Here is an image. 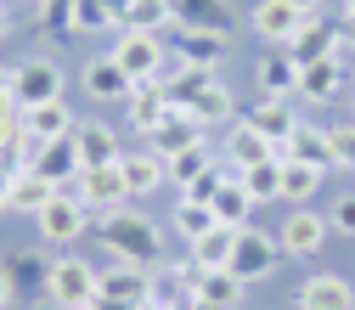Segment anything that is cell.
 I'll list each match as a JSON object with an SVG mask.
<instances>
[{"label":"cell","mask_w":355,"mask_h":310,"mask_svg":"<svg viewBox=\"0 0 355 310\" xmlns=\"http://www.w3.org/2000/svg\"><path fill=\"white\" fill-rule=\"evenodd\" d=\"M96 237H102V248H107L113 259L147 265V271L169 265V259H164V232H158V220L141 214L136 203H124V209H113V214H96Z\"/></svg>","instance_id":"6da1fadb"},{"label":"cell","mask_w":355,"mask_h":310,"mask_svg":"<svg viewBox=\"0 0 355 310\" xmlns=\"http://www.w3.org/2000/svg\"><path fill=\"white\" fill-rule=\"evenodd\" d=\"M164 91H169V107L192 113L203 130H209V124H232V119H237L232 85H220V74H209V68H175V74L164 79Z\"/></svg>","instance_id":"7a4b0ae2"},{"label":"cell","mask_w":355,"mask_h":310,"mask_svg":"<svg viewBox=\"0 0 355 310\" xmlns=\"http://www.w3.org/2000/svg\"><path fill=\"white\" fill-rule=\"evenodd\" d=\"M46 299H51V310H91V304L102 299V265L79 259V254H62V259H51Z\"/></svg>","instance_id":"3957f363"},{"label":"cell","mask_w":355,"mask_h":310,"mask_svg":"<svg viewBox=\"0 0 355 310\" xmlns=\"http://www.w3.org/2000/svg\"><path fill=\"white\" fill-rule=\"evenodd\" d=\"M68 198H79L91 214H113L130 203V187H124V169L119 164H102V169H79L73 181H62Z\"/></svg>","instance_id":"277c9868"},{"label":"cell","mask_w":355,"mask_h":310,"mask_svg":"<svg viewBox=\"0 0 355 310\" xmlns=\"http://www.w3.org/2000/svg\"><path fill=\"white\" fill-rule=\"evenodd\" d=\"M91 220H96V214L85 209L79 198H68V192H57V198H51L46 209L34 214V226H40V237H46L51 248H73V243H79L85 232H91Z\"/></svg>","instance_id":"5b68a950"},{"label":"cell","mask_w":355,"mask_h":310,"mask_svg":"<svg viewBox=\"0 0 355 310\" xmlns=\"http://www.w3.org/2000/svg\"><path fill=\"white\" fill-rule=\"evenodd\" d=\"M164 34H119V46H113V62L130 74V85H147V79H164Z\"/></svg>","instance_id":"8992f818"},{"label":"cell","mask_w":355,"mask_h":310,"mask_svg":"<svg viewBox=\"0 0 355 310\" xmlns=\"http://www.w3.org/2000/svg\"><path fill=\"white\" fill-rule=\"evenodd\" d=\"M164 46L175 51V62H181V68H209V74H220V62H226V51H232V40H226V34H203V28H169Z\"/></svg>","instance_id":"52a82bcc"},{"label":"cell","mask_w":355,"mask_h":310,"mask_svg":"<svg viewBox=\"0 0 355 310\" xmlns=\"http://www.w3.org/2000/svg\"><path fill=\"white\" fill-rule=\"evenodd\" d=\"M12 96L17 107H40V102H57L62 96V68L51 57H28L12 68Z\"/></svg>","instance_id":"ba28073f"},{"label":"cell","mask_w":355,"mask_h":310,"mask_svg":"<svg viewBox=\"0 0 355 310\" xmlns=\"http://www.w3.org/2000/svg\"><path fill=\"white\" fill-rule=\"evenodd\" d=\"M277 254H282V248H277V237H265L259 226H243L226 271H232L237 282H259V277H271V271H277Z\"/></svg>","instance_id":"9c48e42d"},{"label":"cell","mask_w":355,"mask_h":310,"mask_svg":"<svg viewBox=\"0 0 355 310\" xmlns=\"http://www.w3.org/2000/svg\"><path fill=\"white\" fill-rule=\"evenodd\" d=\"M271 158H282V147L271 136H259V130L237 113L232 130H226V153H220V164H226V169H254V164H271Z\"/></svg>","instance_id":"30bf717a"},{"label":"cell","mask_w":355,"mask_h":310,"mask_svg":"<svg viewBox=\"0 0 355 310\" xmlns=\"http://www.w3.org/2000/svg\"><path fill=\"white\" fill-rule=\"evenodd\" d=\"M181 271H187L192 293H198L209 310H237V304H243V288H248V282H237L226 265H220V271H209V265H198V259H181Z\"/></svg>","instance_id":"8fae6325"},{"label":"cell","mask_w":355,"mask_h":310,"mask_svg":"<svg viewBox=\"0 0 355 310\" xmlns=\"http://www.w3.org/2000/svg\"><path fill=\"white\" fill-rule=\"evenodd\" d=\"M327 232H333L327 214H316V209H293V214L282 220V232H277V248L293 254V259H310V254H322Z\"/></svg>","instance_id":"7c38bea8"},{"label":"cell","mask_w":355,"mask_h":310,"mask_svg":"<svg viewBox=\"0 0 355 310\" xmlns=\"http://www.w3.org/2000/svg\"><path fill=\"white\" fill-rule=\"evenodd\" d=\"M338 23H327V17H310L293 40H288V57H293V68H316V62H327V57H338Z\"/></svg>","instance_id":"4fadbf2b"},{"label":"cell","mask_w":355,"mask_h":310,"mask_svg":"<svg viewBox=\"0 0 355 310\" xmlns=\"http://www.w3.org/2000/svg\"><path fill=\"white\" fill-rule=\"evenodd\" d=\"M169 12H175V28H203V34H226V40L237 28L232 0H169Z\"/></svg>","instance_id":"5bb4252c"},{"label":"cell","mask_w":355,"mask_h":310,"mask_svg":"<svg viewBox=\"0 0 355 310\" xmlns=\"http://www.w3.org/2000/svg\"><path fill=\"white\" fill-rule=\"evenodd\" d=\"M169 113H175V107H169L164 79H147V85H136V91L124 96V124H130V130H141V136H153V130H158Z\"/></svg>","instance_id":"9a60e30c"},{"label":"cell","mask_w":355,"mask_h":310,"mask_svg":"<svg viewBox=\"0 0 355 310\" xmlns=\"http://www.w3.org/2000/svg\"><path fill=\"white\" fill-rule=\"evenodd\" d=\"M248 23H254V34L265 40V46H277V51H288V40H293V34H299V28L310 23V17H304V12H293L288 0H259Z\"/></svg>","instance_id":"2e32d148"},{"label":"cell","mask_w":355,"mask_h":310,"mask_svg":"<svg viewBox=\"0 0 355 310\" xmlns=\"http://www.w3.org/2000/svg\"><path fill=\"white\" fill-rule=\"evenodd\" d=\"M73 147H79V169H102V164H119V158H124L119 130H113V124H102V119L73 124Z\"/></svg>","instance_id":"e0dca14e"},{"label":"cell","mask_w":355,"mask_h":310,"mask_svg":"<svg viewBox=\"0 0 355 310\" xmlns=\"http://www.w3.org/2000/svg\"><path fill=\"white\" fill-rule=\"evenodd\" d=\"M102 299H119V304H147V299H153V271H147V265H130V259L102 265Z\"/></svg>","instance_id":"ac0fdd59"},{"label":"cell","mask_w":355,"mask_h":310,"mask_svg":"<svg viewBox=\"0 0 355 310\" xmlns=\"http://www.w3.org/2000/svg\"><path fill=\"white\" fill-rule=\"evenodd\" d=\"M282 158L288 164H310V169H333V147H327V124H310V119H299L293 124V136L282 141Z\"/></svg>","instance_id":"d6986e66"},{"label":"cell","mask_w":355,"mask_h":310,"mask_svg":"<svg viewBox=\"0 0 355 310\" xmlns=\"http://www.w3.org/2000/svg\"><path fill=\"white\" fill-rule=\"evenodd\" d=\"M198 141H203V124H198L192 113H181V107H175V113L153 130V136H147V147H153L164 164H169V158H181V153H187V147H198Z\"/></svg>","instance_id":"ffe728a7"},{"label":"cell","mask_w":355,"mask_h":310,"mask_svg":"<svg viewBox=\"0 0 355 310\" xmlns=\"http://www.w3.org/2000/svg\"><path fill=\"white\" fill-rule=\"evenodd\" d=\"M119 169H124V187H130V203L136 198H153L164 181H169V164L153 153V147H141V153H124L119 158Z\"/></svg>","instance_id":"44dd1931"},{"label":"cell","mask_w":355,"mask_h":310,"mask_svg":"<svg viewBox=\"0 0 355 310\" xmlns=\"http://www.w3.org/2000/svg\"><path fill=\"white\" fill-rule=\"evenodd\" d=\"M130 91H136V85H130V74L113 62V51L85 62V96H91V102H119V107H124Z\"/></svg>","instance_id":"7402d4cb"},{"label":"cell","mask_w":355,"mask_h":310,"mask_svg":"<svg viewBox=\"0 0 355 310\" xmlns=\"http://www.w3.org/2000/svg\"><path fill=\"white\" fill-rule=\"evenodd\" d=\"M293 96L310 102V107L338 102V96H344V62L327 57V62H316V68H299V91H293Z\"/></svg>","instance_id":"603a6c76"},{"label":"cell","mask_w":355,"mask_h":310,"mask_svg":"<svg viewBox=\"0 0 355 310\" xmlns=\"http://www.w3.org/2000/svg\"><path fill=\"white\" fill-rule=\"evenodd\" d=\"M57 192H62V187L46 181L40 169H17V175H12V192H6V214H28V220H34Z\"/></svg>","instance_id":"cb8c5ba5"},{"label":"cell","mask_w":355,"mask_h":310,"mask_svg":"<svg viewBox=\"0 0 355 310\" xmlns=\"http://www.w3.org/2000/svg\"><path fill=\"white\" fill-rule=\"evenodd\" d=\"M293 304H299V310H355V288H349L344 277L322 271V277L299 282V299H293Z\"/></svg>","instance_id":"d4e9b609"},{"label":"cell","mask_w":355,"mask_h":310,"mask_svg":"<svg viewBox=\"0 0 355 310\" xmlns=\"http://www.w3.org/2000/svg\"><path fill=\"white\" fill-rule=\"evenodd\" d=\"M243 119L259 130V136H271L277 147L293 136V124H299V113H293V96H259V102H254Z\"/></svg>","instance_id":"484cf974"},{"label":"cell","mask_w":355,"mask_h":310,"mask_svg":"<svg viewBox=\"0 0 355 310\" xmlns=\"http://www.w3.org/2000/svg\"><path fill=\"white\" fill-rule=\"evenodd\" d=\"M34 169L40 175H46V181H73V175H79V147H73V130H68V136H57V141H46V147H40V158H34Z\"/></svg>","instance_id":"4316f807"},{"label":"cell","mask_w":355,"mask_h":310,"mask_svg":"<svg viewBox=\"0 0 355 310\" xmlns=\"http://www.w3.org/2000/svg\"><path fill=\"white\" fill-rule=\"evenodd\" d=\"M169 34L175 28V12H169V0H130V12L119 17V34Z\"/></svg>","instance_id":"83f0119b"},{"label":"cell","mask_w":355,"mask_h":310,"mask_svg":"<svg viewBox=\"0 0 355 310\" xmlns=\"http://www.w3.org/2000/svg\"><path fill=\"white\" fill-rule=\"evenodd\" d=\"M254 209H259V203L248 198V187L237 181V169H232V181L220 187V198H214V220H220V226H248Z\"/></svg>","instance_id":"f1b7e54d"},{"label":"cell","mask_w":355,"mask_h":310,"mask_svg":"<svg viewBox=\"0 0 355 310\" xmlns=\"http://www.w3.org/2000/svg\"><path fill=\"white\" fill-rule=\"evenodd\" d=\"M23 130H34V136L57 141V136H68V130H73V113H68L62 96H57V102H40V107H23Z\"/></svg>","instance_id":"f546056e"},{"label":"cell","mask_w":355,"mask_h":310,"mask_svg":"<svg viewBox=\"0 0 355 310\" xmlns=\"http://www.w3.org/2000/svg\"><path fill=\"white\" fill-rule=\"evenodd\" d=\"M237 232H243V226H214V232H203V237L192 243V259H198V265H209V271H220V265H232Z\"/></svg>","instance_id":"4dcf8cb0"},{"label":"cell","mask_w":355,"mask_h":310,"mask_svg":"<svg viewBox=\"0 0 355 310\" xmlns=\"http://www.w3.org/2000/svg\"><path fill=\"white\" fill-rule=\"evenodd\" d=\"M237 181L248 187V198H254V203H277V198H282V158L254 164V169H237Z\"/></svg>","instance_id":"1f68e13d"},{"label":"cell","mask_w":355,"mask_h":310,"mask_svg":"<svg viewBox=\"0 0 355 310\" xmlns=\"http://www.w3.org/2000/svg\"><path fill=\"white\" fill-rule=\"evenodd\" d=\"M259 85H265V96H293V91H299L293 57H288V51H271V57L259 62Z\"/></svg>","instance_id":"d6a6232c"},{"label":"cell","mask_w":355,"mask_h":310,"mask_svg":"<svg viewBox=\"0 0 355 310\" xmlns=\"http://www.w3.org/2000/svg\"><path fill=\"white\" fill-rule=\"evenodd\" d=\"M316 187H322V169H310V164H288V158H282V198H288L293 209H304L310 198H316Z\"/></svg>","instance_id":"836d02e7"},{"label":"cell","mask_w":355,"mask_h":310,"mask_svg":"<svg viewBox=\"0 0 355 310\" xmlns=\"http://www.w3.org/2000/svg\"><path fill=\"white\" fill-rule=\"evenodd\" d=\"M214 226H220V220H214V209H209V203H187V198L175 203V232H181L187 243H198V237H203V232H214Z\"/></svg>","instance_id":"e575fe53"},{"label":"cell","mask_w":355,"mask_h":310,"mask_svg":"<svg viewBox=\"0 0 355 310\" xmlns=\"http://www.w3.org/2000/svg\"><path fill=\"white\" fill-rule=\"evenodd\" d=\"M226 181H232V169H226V164H209L203 175H192V181L181 187V198H187V203H209V209H214V198H220V187H226Z\"/></svg>","instance_id":"d590c367"},{"label":"cell","mask_w":355,"mask_h":310,"mask_svg":"<svg viewBox=\"0 0 355 310\" xmlns=\"http://www.w3.org/2000/svg\"><path fill=\"white\" fill-rule=\"evenodd\" d=\"M102 28H119L107 0H73V34H102Z\"/></svg>","instance_id":"8d00e7d4"},{"label":"cell","mask_w":355,"mask_h":310,"mask_svg":"<svg viewBox=\"0 0 355 310\" xmlns=\"http://www.w3.org/2000/svg\"><path fill=\"white\" fill-rule=\"evenodd\" d=\"M209 164H220V158H214V153H209V147L198 141V147H187L181 158H169V181H175V187H187V181H192V175H203Z\"/></svg>","instance_id":"74e56055"},{"label":"cell","mask_w":355,"mask_h":310,"mask_svg":"<svg viewBox=\"0 0 355 310\" xmlns=\"http://www.w3.org/2000/svg\"><path fill=\"white\" fill-rule=\"evenodd\" d=\"M327 147H333V169L355 175V119L349 124H327Z\"/></svg>","instance_id":"f35d334b"},{"label":"cell","mask_w":355,"mask_h":310,"mask_svg":"<svg viewBox=\"0 0 355 310\" xmlns=\"http://www.w3.org/2000/svg\"><path fill=\"white\" fill-rule=\"evenodd\" d=\"M34 17H40V28H51V34H73V0H40Z\"/></svg>","instance_id":"ab89813d"},{"label":"cell","mask_w":355,"mask_h":310,"mask_svg":"<svg viewBox=\"0 0 355 310\" xmlns=\"http://www.w3.org/2000/svg\"><path fill=\"white\" fill-rule=\"evenodd\" d=\"M327 226H333L338 237H355V192H338V198L327 203Z\"/></svg>","instance_id":"60d3db41"},{"label":"cell","mask_w":355,"mask_h":310,"mask_svg":"<svg viewBox=\"0 0 355 310\" xmlns=\"http://www.w3.org/2000/svg\"><path fill=\"white\" fill-rule=\"evenodd\" d=\"M12 293H17V282H12V271H6V265H0V310L12 304Z\"/></svg>","instance_id":"b9f144b4"},{"label":"cell","mask_w":355,"mask_h":310,"mask_svg":"<svg viewBox=\"0 0 355 310\" xmlns=\"http://www.w3.org/2000/svg\"><path fill=\"white\" fill-rule=\"evenodd\" d=\"M293 12H304V17H322V0H288Z\"/></svg>","instance_id":"7bdbcfd3"},{"label":"cell","mask_w":355,"mask_h":310,"mask_svg":"<svg viewBox=\"0 0 355 310\" xmlns=\"http://www.w3.org/2000/svg\"><path fill=\"white\" fill-rule=\"evenodd\" d=\"M0 102H12V68L0 62Z\"/></svg>","instance_id":"ee69618b"},{"label":"cell","mask_w":355,"mask_h":310,"mask_svg":"<svg viewBox=\"0 0 355 310\" xmlns=\"http://www.w3.org/2000/svg\"><path fill=\"white\" fill-rule=\"evenodd\" d=\"M91 310H147V304H119V299H96Z\"/></svg>","instance_id":"f6af8a7d"},{"label":"cell","mask_w":355,"mask_h":310,"mask_svg":"<svg viewBox=\"0 0 355 310\" xmlns=\"http://www.w3.org/2000/svg\"><path fill=\"white\" fill-rule=\"evenodd\" d=\"M6 192H12V175L0 169V214H6Z\"/></svg>","instance_id":"bcb514c9"},{"label":"cell","mask_w":355,"mask_h":310,"mask_svg":"<svg viewBox=\"0 0 355 310\" xmlns=\"http://www.w3.org/2000/svg\"><path fill=\"white\" fill-rule=\"evenodd\" d=\"M344 46L355 51V17H344Z\"/></svg>","instance_id":"7dc6e473"},{"label":"cell","mask_w":355,"mask_h":310,"mask_svg":"<svg viewBox=\"0 0 355 310\" xmlns=\"http://www.w3.org/2000/svg\"><path fill=\"white\" fill-rule=\"evenodd\" d=\"M12 34V17H6V6H0V40H6Z\"/></svg>","instance_id":"c3c4849f"},{"label":"cell","mask_w":355,"mask_h":310,"mask_svg":"<svg viewBox=\"0 0 355 310\" xmlns=\"http://www.w3.org/2000/svg\"><path fill=\"white\" fill-rule=\"evenodd\" d=\"M107 6H113V17H124V12H130V0H107Z\"/></svg>","instance_id":"681fc988"},{"label":"cell","mask_w":355,"mask_h":310,"mask_svg":"<svg viewBox=\"0 0 355 310\" xmlns=\"http://www.w3.org/2000/svg\"><path fill=\"white\" fill-rule=\"evenodd\" d=\"M344 17H355V0H344Z\"/></svg>","instance_id":"f907efd6"},{"label":"cell","mask_w":355,"mask_h":310,"mask_svg":"<svg viewBox=\"0 0 355 310\" xmlns=\"http://www.w3.org/2000/svg\"><path fill=\"white\" fill-rule=\"evenodd\" d=\"M23 6H40V0H23Z\"/></svg>","instance_id":"816d5d0a"},{"label":"cell","mask_w":355,"mask_h":310,"mask_svg":"<svg viewBox=\"0 0 355 310\" xmlns=\"http://www.w3.org/2000/svg\"><path fill=\"white\" fill-rule=\"evenodd\" d=\"M349 91H355V74H349Z\"/></svg>","instance_id":"f5cc1de1"},{"label":"cell","mask_w":355,"mask_h":310,"mask_svg":"<svg viewBox=\"0 0 355 310\" xmlns=\"http://www.w3.org/2000/svg\"><path fill=\"white\" fill-rule=\"evenodd\" d=\"M0 6H6V0H0Z\"/></svg>","instance_id":"db71d44e"}]
</instances>
